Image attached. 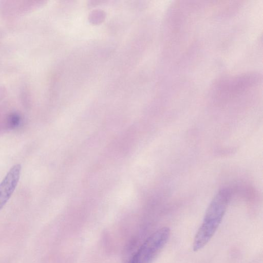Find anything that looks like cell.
Returning <instances> with one entry per match:
<instances>
[{"label": "cell", "mask_w": 263, "mask_h": 263, "mask_svg": "<svg viewBox=\"0 0 263 263\" xmlns=\"http://www.w3.org/2000/svg\"><path fill=\"white\" fill-rule=\"evenodd\" d=\"M230 196V189L223 188L218 191L210 202L194 237L193 244L194 251L203 248L215 233L224 215Z\"/></svg>", "instance_id": "cell-1"}, {"label": "cell", "mask_w": 263, "mask_h": 263, "mask_svg": "<svg viewBox=\"0 0 263 263\" xmlns=\"http://www.w3.org/2000/svg\"><path fill=\"white\" fill-rule=\"evenodd\" d=\"M170 229L163 227L152 234L127 263H152L167 243Z\"/></svg>", "instance_id": "cell-2"}, {"label": "cell", "mask_w": 263, "mask_h": 263, "mask_svg": "<svg viewBox=\"0 0 263 263\" xmlns=\"http://www.w3.org/2000/svg\"><path fill=\"white\" fill-rule=\"evenodd\" d=\"M21 165H13L0 183V210L5 205L15 190L21 176Z\"/></svg>", "instance_id": "cell-3"}, {"label": "cell", "mask_w": 263, "mask_h": 263, "mask_svg": "<svg viewBox=\"0 0 263 263\" xmlns=\"http://www.w3.org/2000/svg\"><path fill=\"white\" fill-rule=\"evenodd\" d=\"M21 121L20 117L17 115H11L8 119V124L9 128H14L19 125Z\"/></svg>", "instance_id": "cell-4"}]
</instances>
